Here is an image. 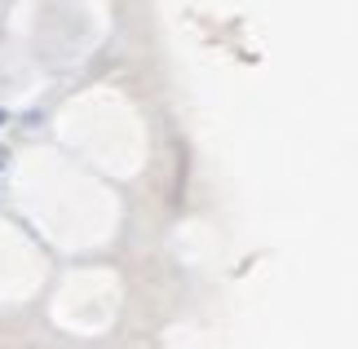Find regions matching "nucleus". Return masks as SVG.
I'll use <instances>...</instances> for the list:
<instances>
[{"label": "nucleus", "instance_id": "1", "mask_svg": "<svg viewBox=\"0 0 358 349\" xmlns=\"http://www.w3.org/2000/svg\"><path fill=\"white\" fill-rule=\"evenodd\" d=\"M0 124H5V111H0Z\"/></svg>", "mask_w": 358, "mask_h": 349}]
</instances>
